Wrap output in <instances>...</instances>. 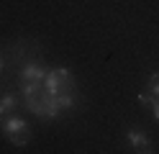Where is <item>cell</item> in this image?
I'll list each match as a JSON object with an SVG mask.
<instances>
[{
    "label": "cell",
    "mask_w": 159,
    "mask_h": 154,
    "mask_svg": "<svg viewBox=\"0 0 159 154\" xmlns=\"http://www.w3.org/2000/svg\"><path fill=\"white\" fill-rule=\"evenodd\" d=\"M23 98H26L28 110H34L36 116H41V118H54V116H59L62 110H69V108H72V103H75V95L54 98L52 92L44 87V82L23 85Z\"/></svg>",
    "instance_id": "obj_1"
},
{
    "label": "cell",
    "mask_w": 159,
    "mask_h": 154,
    "mask_svg": "<svg viewBox=\"0 0 159 154\" xmlns=\"http://www.w3.org/2000/svg\"><path fill=\"white\" fill-rule=\"evenodd\" d=\"M44 87L52 92L54 98H67V95H75V77L69 75L67 69H54L49 72L46 80H44Z\"/></svg>",
    "instance_id": "obj_2"
},
{
    "label": "cell",
    "mask_w": 159,
    "mask_h": 154,
    "mask_svg": "<svg viewBox=\"0 0 159 154\" xmlns=\"http://www.w3.org/2000/svg\"><path fill=\"white\" fill-rule=\"evenodd\" d=\"M3 133H5V139L16 144V147H26L28 141H31V128H28V123L23 118H11L3 126Z\"/></svg>",
    "instance_id": "obj_3"
},
{
    "label": "cell",
    "mask_w": 159,
    "mask_h": 154,
    "mask_svg": "<svg viewBox=\"0 0 159 154\" xmlns=\"http://www.w3.org/2000/svg\"><path fill=\"white\" fill-rule=\"evenodd\" d=\"M44 80H46V72L36 64H28L21 72V85H36V82H44Z\"/></svg>",
    "instance_id": "obj_4"
},
{
    "label": "cell",
    "mask_w": 159,
    "mask_h": 154,
    "mask_svg": "<svg viewBox=\"0 0 159 154\" xmlns=\"http://www.w3.org/2000/svg\"><path fill=\"white\" fill-rule=\"evenodd\" d=\"M128 141H131L134 152H144V154L152 152V144H149V139L144 136V133H139V131H128Z\"/></svg>",
    "instance_id": "obj_5"
},
{
    "label": "cell",
    "mask_w": 159,
    "mask_h": 154,
    "mask_svg": "<svg viewBox=\"0 0 159 154\" xmlns=\"http://www.w3.org/2000/svg\"><path fill=\"white\" fill-rule=\"evenodd\" d=\"M13 105H16V95H5L3 100H0V116H3V113H8Z\"/></svg>",
    "instance_id": "obj_6"
},
{
    "label": "cell",
    "mask_w": 159,
    "mask_h": 154,
    "mask_svg": "<svg viewBox=\"0 0 159 154\" xmlns=\"http://www.w3.org/2000/svg\"><path fill=\"white\" fill-rule=\"evenodd\" d=\"M149 92H152V95L154 98H159V75H152V77H149Z\"/></svg>",
    "instance_id": "obj_7"
},
{
    "label": "cell",
    "mask_w": 159,
    "mask_h": 154,
    "mask_svg": "<svg viewBox=\"0 0 159 154\" xmlns=\"http://www.w3.org/2000/svg\"><path fill=\"white\" fill-rule=\"evenodd\" d=\"M154 100H157V98H154L149 90H146V92H139V103H141V105H152Z\"/></svg>",
    "instance_id": "obj_8"
},
{
    "label": "cell",
    "mask_w": 159,
    "mask_h": 154,
    "mask_svg": "<svg viewBox=\"0 0 159 154\" xmlns=\"http://www.w3.org/2000/svg\"><path fill=\"white\" fill-rule=\"evenodd\" d=\"M152 108H154V118H157V121H159V98H157V100H154V103H152Z\"/></svg>",
    "instance_id": "obj_9"
},
{
    "label": "cell",
    "mask_w": 159,
    "mask_h": 154,
    "mask_svg": "<svg viewBox=\"0 0 159 154\" xmlns=\"http://www.w3.org/2000/svg\"><path fill=\"white\" fill-rule=\"evenodd\" d=\"M0 69H3V62H0Z\"/></svg>",
    "instance_id": "obj_10"
}]
</instances>
